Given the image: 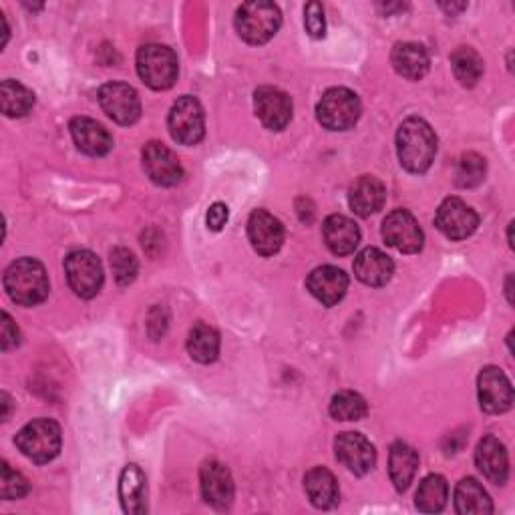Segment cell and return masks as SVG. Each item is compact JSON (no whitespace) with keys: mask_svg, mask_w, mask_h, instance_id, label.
<instances>
[{"mask_svg":"<svg viewBox=\"0 0 515 515\" xmlns=\"http://www.w3.org/2000/svg\"><path fill=\"white\" fill-rule=\"evenodd\" d=\"M397 153L411 174H425L437 153V135L421 117H409L397 131Z\"/></svg>","mask_w":515,"mask_h":515,"instance_id":"cell-1","label":"cell"},{"mask_svg":"<svg viewBox=\"0 0 515 515\" xmlns=\"http://www.w3.org/2000/svg\"><path fill=\"white\" fill-rule=\"evenodd\" d=\"M9 298L21 306H37L49 296V276L45 266L33 258L15 260L3 278Z\"/></svg>","mask_w":515,"mask_h":515,"instance_id":"cell-2","label":"cell"},{"mask_svg":"<svg viewBox=\"0 0 515 515\" xmlns=\"http://www.w3.org/2000/svg\"><path fill=\"white\" fill-rule=\"evenodd\" d=\"M137 73L147 87L155 91H165L174 87V83L178 81V57L169 47L155 43L143 45L137 51Z\"/></svg>","mask_w":515,"mask_h":515,"instance_id":"cell-3","label":"cell"},{"mask_svg":"<svg viewBox=\"0 0 515 515\" xmlns=\"http://www.w3.org/2000/svg\"><path fill=\"white\" fill-rule=\"evenodd\" d=\"M316 117L328 131H347L355 127L361 117V101L351 89L332 87L318 101Z\"/></svg>","mask_w":515,"mask_h":515,"instance_id":"cell-4","label":"cell"},{"mask_svg":"<svg viewBox=\"0 0 515 515\" xmlns=\"http://www.w3.org/2000/svg\"><path fill=\"white\" fill-rule=\"evenodd\" d=\"M280 25V9L272 3H246L236 11V31L250 45L268 43Z\"/></svg>","mask_w":515,"mask_h":515,"instance_id":"cell-5","label":"cell"},{"mask_svg":"<svg viewBox=\"0 0 515 515\" xmlns=\"http://www.w3.org/2000/svg\"><path fill=\"white\" fill-rule=\"evenodd\" d=\"M61 427L51 419H35L17 435V447L35 463H49L61 451Z\"/></svg>","mask_w":515,"mask_h":515,"instance_id":"cell-6","label":"cell"},{"mask_svg":"<svg viewBox=\"0 0 515 515\" xmlns=\"http://www.w3.org/2000/svg\"><path fill=\"white\" fill-rule=\"evenodd\" d=\"M167 127L171 137L182 145H196L206 133V119L202 103L196 97H180L169 111Z\"/></svg>","mask_w":515,"mask_h":515,"instance_id":"cell-7","label":"cell"},{"mask_svg":"<svg viewBox=\"0 0 515 515\" xmlns=\"http://www.w3.org/2000/svg\"><path fill=\"white\" fill-rule=\"evenodd\" d=\"M65 272L71 290L81 298H93L103 286V266L89 250H75L65 258Z\"/></svg>","mask_w":515,"mask_h":515,"instance_id":"cell-8","label":"cell"},{"mask_svg":"<svg viewBox=\"0 0 515 515\" xmlns=\"http://www.w3.org/2000/svg\"><path fill=\"white\" fill-rule=\"evenodd\" d=\"M141 157H143L145 174L153 184H157L161 188H171L182 182L184 167H182L178 155L169 147H165L163 143L149 141L143 147Z\"/></svg>","mask_w":515,"mask_h":515,"instance_id":"cell-9","label":"cell"},{"mask_svg":"<svg viewBox=\"0 0 515 515\" xmlns=\"http://www.w3.org/2000/svg\"><path fill=\"white\" fill-rule=\"evenodd\" d=\"M99 103L109 119L119 125H133L141 117V101L133 87L107 83L99 89Z\"/></svg>","mask_w":515,"mask_h":515,"instance_id":"cell-10","label":"cell"},{"mask_svg":"<svg viewBox=\"0 0 515 515\" xmlns=\"http://www.w3.org/2000/svg\"><path fill=\"white\" fill-rule=\"evenodd\" d=\"M383 238L391 248H395L403 254L421 252L423 240H425L419 222L407 210H395L385 218Z\"/></svg>","mask_w":515,"mask_h":515,"instance_id":"cell-11","label":"cell"},{"mask_svg":"<svg viewBox=\"0 0 515 515\" xmlns=\"http://www.w3.org/2000/svg\"><path fill=\"white\" fill-rule=\"evenodd\" d=\"M336 459L355 475H367L377 463V451L373 443L361 433H340L334 441Z\"/></svg>","mask_w":515,"mask_h":515,"instance_id":"cell-12","label":"cell"},{"mask_svg":"<svg viewBox=\"0 0 515 515\" xmlns=\"http://www.w3.org/2000/svg\"><path fill=\"white\" fill-rule=\"evenodd\" d=\"M479 405L489 415H501L513 405V387L497 367H485L477 377Z\"/></svg>","mask_w":515,"mask_h":515,"instance_id":"cell-13","label":"cell"},{"mask_svg":"<svg viewBox=\"0 0 515 515\" xmlns=\"http://www.w3.org/2000/svg\"><path fill=\"white\" fill-rule=\"evenodd\" d=\"M435 226L449 240H465L477 230L479 216L463 200L447 198L437 210Z\"/></svg>","mask_w":515,"mask_h":515,"instance_id":"cell-14","label":"cell"},{"mask_svg":"<svg viewBox=\"0 0 515 515\" xmlns=\"http://www.w3.org/2000/svg\"><path fill=\"white\" fill-rule=\"evenodd\" d=\"M254 109L262 125L272 131H282L292 119V101L276 87H260L254 93Z\"/></svg>","mask_w":515,"mask_h":515,"instance_id":"cell-15","label":"cell"},{"mask_svg":"<svg viewBox=\"0 0 515 515\" xmlns=\"http://www.w3.org/2000/svg\"><path fill=\"white\" fill-rule=\"evenodd\" d=\"M248 238L260 256H274L284 244V226L266 210H254L248 220Z\"/></svg>","mask_w":515,"mask_h":515,"instance_id":"cell-16","label":"cell"},{"mask_svg":"<svg viewBox=\"0 0 515 515\" xmlns=\"http://www.w3.org/2000/svg\"><path fill=\"white\" fill-rule=\"evenodd\" d=\"M306 288L324 306H334L345 298L349 290V276L336 266H318L310 272Z\"/></svg>","mask_w":515,"mask_h":515,"instance_id":"cell-17","label":"cell"},{"mask_svg":"<svg viewBox=\"0 0 515 515\" xmlns=\"http://www.w3.org/2000/svg\"><path fill=\"white\" fill-rule=\"evenodd\" d=\"M200 485L204 499L216 509H228L234 501V479L226 465L210 461L202 467Z\"/></svg>","mask_w":515,"mask_h":515,"instance_id":"cell-18","label":"cell"},{"mask_svg":"<svg viewBox=\"0 0 515 515\" xmlns=\"http://www.w3.org/2000/svg\"><path fill=\"white\" fill-rule=\"evenodd\" d=\"M475 463L487 481L495 485H503L507 481L509 459H507L505 445L497 437L487 435L479 441L475 449Z\"/></svg>","mask_w":515,"mask_h":515,"instance_id":"cell-19","label":"cell"},{"mask_svg":"<svg viewBox=\"0 0 515 515\" xmlns=\"http://www.w3.org/2000/svg\"><path fill=\"white\" fill-rule=\"evenodd\" d=\"M322 236L328 250L336 256H349L357 250L361 242L359 226L347 216H328L322 224Z\"/></svg>","mask_w":515,"mask_h":515,"instance_id":"cell-20","label":"cell"},{"mask_svg":"<svg viewBox=\"0 0 515 515\" xmlns=\"http://www.w3.org/2000/svg\"><path fill=\"white\" fill-rule=\"evenodd\" d=\"M69 127L79 151L91 157H103L113 149V137L101 123L89 117H75Z\"/></svg>","mask_w":515,"mask_h":515,"instance_id":"cell-21","label":"cell"},{"mask_svg":"<svg viewBox=\"0 0 515 515\" xmlns=\"http://www.w3.org/2000/svg\"><path fill=\"white\" fill-rule=\"evenodd\" d=\"M385 200L387 188L375 176H361L349 190V206L361 218L377 214L385 206Z\"/></svg>","mask_w":515,"mask_h":515,"instance_id":"cell-22","label":"cell"},{"mask_svg":"<svg viewBox=\"0 0 515 515\" xmlns=\"http://www.w3.org/2000/svg\"><path fill=\"white\" fill-rule=\"evenodd\" d=\"M395 274L393 260L379 248H365L355 260V276L373 288L385 286Z\"/></svg>","mask_w":515,"mask_h":515,"instance_id":"cell-23","label":"cell"},{"mask_svg":"<svg viewBox=\"0 0 515 515\" xmlns=\"http://www.w3.org/2000/svg\"><path fill=\"white\" fill-rule=\"evenodd\" d=\"M119 499L123 511L129 515H143L147 511V481L137 465H127L119 479Z\"/></svg>","mask_w":515,"mask_h":515,"instance_id":"cell-24","label":"cell"},{"mask_svg":"<svg viewBox=\"0 0 515 515\" xmlns=\"http://www.w3.org/2000/svg\"><path fill=\"white\" fill-rule=\"evenodd\" d=\"M304 491L310 503L318 509L334 507L340 497L336 477L324 467H314L304 475Z\"/></svg>","mask_w":515,"mask_h":515,"instance_id":"cell-25","label":"cell"},{"mask_svg":"<svg viewBox=\"0 0 515 515\" xmlns=\"http://www.w3.org/2000/svg\"><path fill=\"white\" fill-rule=\"evenodd\" d=\"M391 61H393L395 71L401 77L409 79V81L423 79L429 73V65H431L429 53L425 51V47H421L417 43H401V45H397L393 49Z\"/></svg>","mask_w":515,"mask_h":515,"instance_id":"cell-26","label":"cell"},{"mask_svg":"<svg viewBox=\"0 0 515 515\" xmlns=\"http://www.w3.org/2000/svg\"><path fill=\"white\" fill-rule=\"evenodd\" d=\"M417 467H419L417 451L403 441L393 443L391 453H389V475H391V481L395 483L397 491L409 489V485L415 479Z\"/></svg>","mask_w":515,"mask_h":515,"instance_id":"cell-27","label":"cell"},{"mask_svg":"<svg viewBox=\"0 0 515 515\" xmlns=\"http://www.w3.org/2000/svg\"><path fill=\"white\" fill-rule=\"evenodd\" d=\"M455 509L461 515H489L493 513V503L483 485L477 479L467 477L455 487Z\"/></svg>","mask_w":515,"mask_h":515,"instance_id":"cell-28","label":"cell"},{"mask_svg":"<svg viewBox=\"0 0 515 515\" xmlns=\"http://www.w3.org/2000/svg\"><path fill=\"white\" fill-rule=\"evenodd\" d=\"M188 353L196 363H214L220 355V334L208 324H196L188 336Z\"/></svg>","mask_w":515,"mask_h":515,"instance_id":"cell-29","label":"cell"},{"mask_svg":"<svg viewBox=\"0 0 515 515\" xmlns=\"http://www.w3.org/2000/svg\"><path fill=\"white\" fill-rule=\"evenodd\" d=\"M0 103L7 117H25L35 105V93L23 83L7 79L0 85Z\"/></svg>","mask_w":515,"mask_h":515,"instance_id":"cell-30","label":"cell"},{"mask_svg":"<svg viewBox=\"0 0 515 515\" xmlns=\"http://www.w3.org/2000/svg\"><path fill=\"white\" fill-rule=\"evenodd\" d=\"M449 499V485L443 475H429L421 481L415 503L423 513H437L447 505Z\"/></svg>","mask_w":515,"mask_h":515,"instance_id":"cell-31","label":"cell"},{"mask_svg":"<svg viewBox=\"0 0 515 515\" xmlns=\"http://www.w3.org/2000/svg\"><path fill=\"white\" fill-rule=\"evenodd\" d=\"M451 67L455 73V79L463 87H475L483 75V59L477 51L469 47H459L451 55Z\"/></svg>","mask_w":515,"mask_h":515,"instance_id":"cell-32","label":"cell"},{"mask_svg":"<svg viewBox=\"0 0 515 515\" xmlns=\"http://www.w3.org/2000/svg\"><path fill=\"white\" fill-rule=\"evenodd\" d=\"M367 401L355 391H340L330 401V415L336 421H361L367 417Z\"/></svg>","mask_w":515,"mask_h":515,"instance_id":"cell-33","label":"cell"},{"mask_svg":"<svg viewBox=\"0 0 515 515\" xmlns=\"http://www.w3.org/2000/svg\"><path fill=\"white\" fill-rule=\"evenodd\" d=\"M455 182L459 188H475L485 178V159L477 153L461 155L455 171Z\"/></svg>","mask_w":515,"mask_h":515,"instance_id":"cell-34","label":"cell"},{"mask_svg":"<svg viewBox=\"0 0 515 515\" xmlns=\"http://www.w3.org/2000/svg\"><path fill=\"white\" fill-rule=\"evenodd\" d=\"M29 489L31 485L23 473L15 471L9 463L0 465V495H3V499H21L29 493Z\"/></svg>","mask_w":515,"mask_h":515,"instance_id":"cell-35","label":"cell"},{"mask_svg":"<svg viewBox=\"0 0 515 515\" xmlns=\"http://www.w3.org/2000/svg\"><path fill=\"white\" fill-rule=\"evenodd\" d=\"M111 268L119 286H129L137 276V260L127 248H115L111 252Z\"/></svg>","mask_w":515,"mask_h":515,"instance_id":"cell-36","label":"cell"},{"mask_svg":"<svg viewBox=\"0 0 515 515\" xmlns=\"http://www.w3.org/2000/svg\"><path fill=\"white\" fill-rule=\"evenodd\" d=\"M304 25L312 39H322L326 35L324 9L320 3H308L304 9Z\"/></svg>","mask_w":515,"mask_h":515,"instance_id":"cell-37","label":"cell"},{"mask_svg":"<svg viewBox=\"0 0 515 515\" xmlns=\"http://www.w3.org/2000/svg\"><path fill=\"white\" fill-rule=\"evenodd\" d=\"M19 342H21V332L13 322V318L5 312L3 326H0V347H3V351H11L13 347L19 345Z\"/></svg>","mask_w":515,"mask_h":515,"instance_id":"cell-38","label":"cell"},{"mask_svg":"<svg viewBox=\"0 0 515 515\" xmlns=\"http://www.w3.org/2000/svg\"><path fill=\"white\" fill-rule=\"evenodd\" d=\"M228 218H230V214H228V206H226V204H222V202H216L214 206H210L206 222H208V228H210L212 232H220V230L226 226Z\"/></svg>","mask_w":515,"mask_h":515,"instance_id":"cell-39","label":"cell"},{"mask_svg":"<svg viewBox=\"0 0 515 515\" xmlns=\"http://www.w3.org/2000/svg\"><path fill=\"white\" fill-rule=\"evenodd\" d=\"M0 401H3V407H5L3 421H7V419H9V415H11V397H9L7 393H3V395H0Z\"/></svg>","mask_w":515,"mask_h":515,"instance_id":"cell-40","label":"cell"},{"mask_svg":"<svg viewBox=\"0 0 515 515\" xmlns=\"http://www.w3.org/2000/svg\"><path fill=\"white\" fill-rule=\"evenodd\" d=\"M507 298H509V302H513V298H511V276L507 278Z\"/></svg>","mask_w":515,"mask_h":515,"instance_id":"cell-41","label":"cell"}]
</instances>
